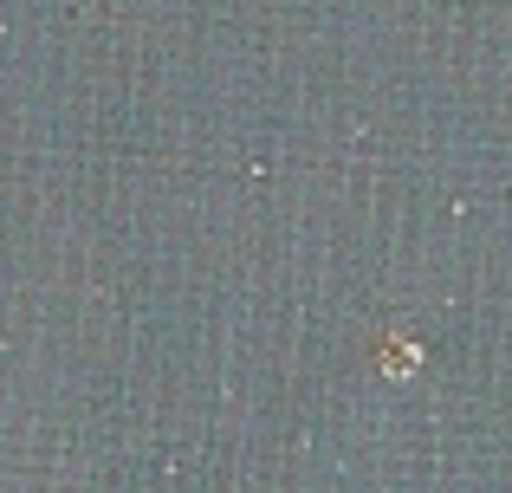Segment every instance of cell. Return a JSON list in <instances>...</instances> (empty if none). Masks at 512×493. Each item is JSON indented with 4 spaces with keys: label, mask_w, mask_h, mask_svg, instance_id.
Returning <instances> with one entry per match:
<instances>
[{
    "label": "cell",
    "mask_w": 512,
    "mask_h": 493,
    "mask_svg": "<svg viewBox=\"0 0 512 493\" xmlns=\"http://www.w3.org/2000/svg\"><path fill=\"white\" fill-rule=\"evenodd\" d=\"M415 357H422V351H415L409 338H389V344H383V370H389V377H409Z\"/></svg>",
    "instance_id": "cell-1"
}]
</instances>
